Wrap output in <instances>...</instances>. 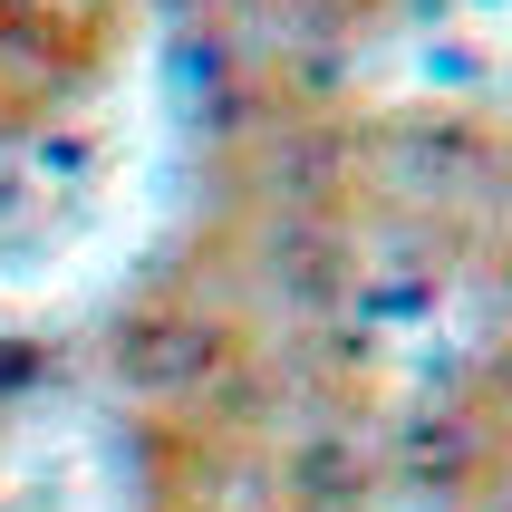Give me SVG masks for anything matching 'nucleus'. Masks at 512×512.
<instances>
[{"mask_svg": "<svg viewBox=\"0 0 512 512\" xmlns=\"http://www.w3.org/2000/svg\"><path fill=\"white\" fill-rule=\"evenodd\" d=\"M126 368H136L145 387H194V377L213 368V339H203L194 319H165V329H136V339H126Z\"/></svg>", "mask_w": 512, "mask_h": 512, "instance_id": "obj_1", "label": "nucleus"}]
</instances>
